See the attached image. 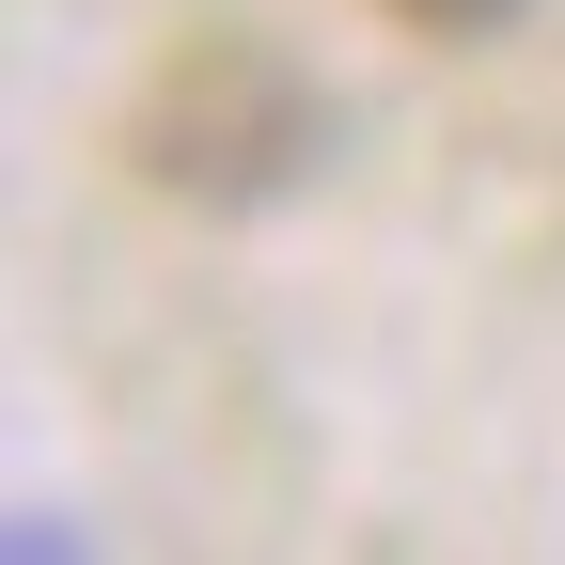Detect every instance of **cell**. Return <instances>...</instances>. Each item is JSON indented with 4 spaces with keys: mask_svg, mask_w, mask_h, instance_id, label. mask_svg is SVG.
Listing matches in <instances>:
<instances>
[{
    "mask_svg": "<svg viewBox=\"0 0 565 565\" xmlns=\"http://www.w3.org/2000/svg\"><path fill=\"white\" fill-rule=\"evenodd\" d=\"M393 32H503V17H534V0H377Z\"/></svg>",
    "mask_w": 565,
    "mask_h": 565,
    "instance_id": "cell-2",
    "label": "cell"
},
{
    "mask_svg": "<svg viewBox=\"0 0 565 565\" xmlns=\"http://www.w3.org/2000/svg\"><path fill=\"white\" fill-rule=\"evenodd\" d=\"M126 141H141V173H158L173 204H267V189H299L315 173V141H330V110H315V79L282 47H252V32H204V47H173L158 79H141V110H126Z\"/></svg>",
    "mask_w": 565,
    "mask_h": 565,
    "instance_id": "cell-1",
    "label": "cell"
}]
</instances>
